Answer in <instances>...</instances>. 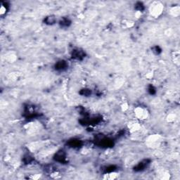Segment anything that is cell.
I'll return each instance as SVG.
<instances>
[{
    "mask_svg": "<svg viewBox=\"0 0 180 180\" xmlns=\"http://www.w3.org/2000/svg\"><path fill=\"white\" fill-rule=\"evenodd\" d=\"M85 52L80 49H75V50L73 51V53H72V58L76 59V60H82L85 58Z\"/></svg>",
    "mask_w": 180,
    "mask_h": 180,
    "instance_id": "6da1fadb",
    "label": "cell"
},
{
    "mask_svg": "<svg viewBox=\"0 0 180 180\" xmlns=\"http://www.w3.org/2000/svg\"><path fill=\"white\" fill-rule=\"evenodd\" d=\"M68 65L67 64L66 61L61 60V61H58L56 63L55 65V69H56V70H58V71H64L68 68Z\"/></svg>",
    "mask_w": 180,
    "mask_h": 180,
    "instance_id": "7a4b0ae2",
    "label": "cell"
},
{
    "mask_svg": "<svg viewBox=\"0 0 180 180\" xmlns=\"http://www.w3.org/2000/svg\"><path fill=\"white\" fill-rule=\"evenodd\" d=\"M66 155L65 151L61 150L56 154L54 156V160L58 162H64L66 160Z\"/></svg>",
    "mask_w": 180,
    "mask_h": 180,
    "instance_id": "3957f363",
    "label": "cell"
},
{
    "mask_svg": "<svg viewBox=\"0 0 180 180\" xmlns=\"http://www.w3.org/2000/svg\"><path fill=\"white\" fill-rule=\"evenodd\" d=\"M56 22V17H55L53 15L51 16H47L44 19V23L47 25H53Z\"/></svg>",
    "mask_w": 180,
    "mask_h": 180,
    "instance_id": "277c9868",
    "label": "cell"
},
{
    "mask_svg": "<svg viewBox=\"0 0 180 180\" xmlns=\"http://www.w3.org/2000/svg\"><path fill=\"white\" fill-rule=\"evenodd\" d=\"M148 163H147V160H143V161H141V163H139V164L136 166L135 167V170L136 171H141L144 169V168L147 166V165Z\"/></svg>",
    "mask_w": 180,
    "mask_h": 180,
    "instance_id": "5b68a950",
    "label": "cell"
},
{
    "mask_svg": "<svg viewBox=\"0 0 180 180\" xmlns=\"http://www.w3.org/2000/svg\"><path fill=\"white\" fill-rule=\"evenodd\" d=\"M69 144L73 148H76V147H79L81 146L82 142H81V141L78 140V139H73V140H71L69 142Z\"/></svg>",
    "mask_w": 180,
    "mask_h": 180,
    "instance_id": "8992f818",
    "label": "cell"
},
{
    "mask_svg": "<svg viewBox=\"0 0 180 180\" xmlns=\"http://www.w3.org/2000/svg\"><path fill=\"white\" fill-rule=\"evenodd\" d=\"M70 21L68 19H66L64 18L63 19H61V21H60V25L63 27H68L70 24Z\"/></svg>",
    "mask_w": 180,
    "mask_h": 180,
    "instance_id": "52a82bcc",
    "label": "cell"
},
{
    "mask_svg": "<svg viewBox=\"0 0 180 180\" xmlns=\"http://www.w3.org/2000/svg\"><path fill=\"white\" fill-rule=\"evenodd\" d=\"M135 8L138 11H142L144 8V6H143V4L141 2H137L135 4Z\"/></svg>",
    "mask_w": 180,
    "mask_h": 180,
    "instance_id": "ba28073f",
    "label": "cell"
},
{
    "mask_svg": "<svg viewBox=\"0 0 180 180\" xmlns=\"http://www.w3.org/2000/svg\"><path fill=\"white\" fill-rule=\"evenodd\" d=\"M91 93H92V92H91V90L90 89H82V91H81V92H80V94H82V95L83 96H89L91 94Z\"/></svg>",
    "mask_w": 180,
    "mask_h": 180,
    "instance_id": "9c48e42d",
    "label": "cell"
},
{
    "mask_svg": "<svg viewBox=\"0 0 180 180\" xmlns=\"http://www.w3.org/2000/svg\"><path fill=\"white\" fill-rule=\"evenodd\" d=\"M153 51H154L156 54H158V53H160L161 52V49H160V48L159 47L156 46V47H154L153 48Z\"/></svg>",
    "mask_w": 180,
    "mask_h": 180,
    "instance_id": "30bf717a",
    "label": "cell"
},
{
    "mask_svg": "<svg viewBox=\"0 0 180 180\" xmlns=\"http://www.w3.org/2000/svg\"><path fill=\"white\" fill-rule=\"evenodd\" d=\"M148 92L151 94H154L156 93V89L153 87V86H151L150 87L148 88Z\"/></svg>",
    "mask_w": 180,
    "mask_h": 180,
    "instance_id": "8fae6325",
    "label": "cell"
}]
</instances>
